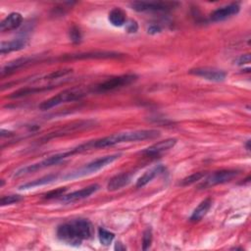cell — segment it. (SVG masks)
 Segmentation results:
<instances>
[{
    "label": "cell",
    "instance_id": "d6a6232c",
    "mask_svg": "<svg viewBox=\"0 0 251 251\" xmlns=\"http://www.w3.org/2000/svg\"><path fill=\"white\" fill-rule=\"evenodd\" d=\"M161 30H162L161 27H160L158 25H155V24L150 25L148 26V28H147V32H148L149 34H152V35L157 34V33H160Z\"/></svg>",
    "mask_w": 251,
    "mask_h": 251
},
{
    "label": "cell",
    "instance_id": "7c38bea8",
    "mask_svg": "<svg viewBox=\"0 0 251 251\" xmlns=\"http://www.w3.org/2000/svg\"><path fill=\"white\" fill-rule=\"evenodd\" d=\"M100 188L99 184L94 183V184H90L86 187H83L79 190H75L73 191L67 195H63L61 197V200L65 203H72V202H75V201H79L82 199H85L87 197H89L90 195H92L93 193H95L96 191H98Z\"/></svg>",
    "mask_w": 251,
    "mask_h": 251
},
{
    "label": "cell",
    "instance_id": "ffe728a7",
    "mask_svg": "<svg viewBox=\"0 0 251 251\" xmlns=\"http://www.w3.org/2000/svg\"><path fill=\"white\" fill-rule=\"evenodd\" d=\"M165 170L164 166L162 165H157L149 170H147L136 181V187L140 188L145 186L147 183H149L155 176H157L158 175H160L161 173H163V171Z\"/></svg>",
    "mask_w": 251,
    "mask_h": 251
},
{
    "label": "cell",
    "instance_id": "83f0119b",
    "mask_svg": "<svg viewBox=\"0 0 251 251\" xmlns=\"http://www.w3.org/2000/svg\"><path fill=\"white\" fill-rule=\"evenodd\" d=\"M69 37H70V39L73 43H79L81 41V38H82L80 29L75 25L72 26L70 31H69Z\"/></svg>",
    "mask_w": 251,
    "mask_h": 251
},
{
    "label": "cell",
    "instance_id": "e0dca14e",
    "mask_svg": "<svg viewBox=\"0 0 251 251\" xmlns=\"http://www.w3.org/2000/svg\"><path fill=\"white\" fill-rule=\"evenodd\" d=\"M23 23V16L18 12H13L9 14L1 23H0V30L2 32L10 31L18 28Z\"/></svg>",
    "mask_w": 251,
    "mask_h": 251
},
{
    "label": "cell",
    "instance_id": "e575fe53",
    "mask_svg": "<svg viewBox=\"0 0 251 251\" xmlns=\"http://www.w3.org/2000/svg\"><path fill=\"white\" fill-rule=\"evenodd\" d=\"M115 249H118V250H125L126 247L123 246L121 242H117V244H116V246H115Z\"/></svg>",
    "mask_w": 251,
    "mask_h": 251
},
{
    "label": "cell",
    "instance_id": "1f68e13d",
    "mask_svg": "<svg viewBox=\"0 0 251 251\" xmlns=\"http://www.w3.org/2000/svg\"><path fill=\"white\" fill-rule=\"evenodd\" d=\"M248 63H250V55L249 54L241 55L236 59V65H238V66H242V65H245Z\"/></svg>",
    "mask_w": 251,
    "mask_h": 251
},
{
    "label": "cell",
    "instance_id": "6da1fadb",
    "mask_svg": "<svg viewBox=\"0 0 251 251\" xmlns=\"http://www.w3.org/2000/svg\"><path fill=\"white\" fill-rule=\"evenodd\" d=\"M158 136H160V131L157 129H139V130H132V131H125V132L114 133L102 138L87 141L85 143H82L73 148L72 150L74 154H77V153H81L91 149L111 147L124 142L154 139Z\"/></svg>",
    "mask_w": 251,
    "mask_h": 251
},
{
    "label": "cell",
    "instance_id": "5b68a950",
    "mask_svg": "<svg viewBox=\"0 0 251 251\" xmlns=\"http://www.w3.org/2000/svg\"><path fill=\"white\" fill-rule=\"evenodd\" d=\"M73 155H75V154H74L73 150L71 149V150L66 151V152H62V153H58V154L49 156L46 159L41 160L40 162H37V163H34V164H31V165H28V166H25V167H23V168L19 169L18 171L15 172L14 176L19 177V176H25V175H27V174H30V173L37 172V171L42 170L44 168H48V167L57 165V164L61 163L62 161H64L65 159H67V158H69Z\"/></svg>",
    "mask_w": 251,
    "mask_h": 251
},
{
    "label": "cell",
    "instance_id": "9c48e42d",
    "mask_svg": "<svg viewBox=\"0 0 251 251\" xmlns=\"http://www.w3.org/2000/svg\"><path fill=\"white\" fill-rule=\"evenodd\" d=\"M121 56H122L121 53L114 52V51H92V52L64 55L61 58H59V60L70 61V60H85V59H113V58H119Z\"/></svg>",
    "mask_w": 251,
    "mask_h": 251
},
{
    "label": "cell",
    "instance_id": "f1b7e54d",
    "mask_svg": "<svg viewBox=\"0 0 251 251\" xmlns=\"http://www.w3.org/2000/svg\"><path fill=\"white\" fill-rule=\"evenodd\" d=\"M66 191H67L66 187H59L57 189H54V190H51V191L45 193L43 198H45V199H54V198H59V197L61 198L65 194Z\"/></svg>",
    "mask_w": 251,
    "mask_h": 251
},
{
    "label": "cell",
    "instance_id": "ac0fdd59",
    "mask_svg": "<svg viewBox=\"0 0 251 251\" xmlns=\"http://www.w3.org/2000/svg\"><path fill=\"white\" fill-rule=\"evenodd\" d=\"M131 180V175L129 173H121L114 176L107 183V190L116 191L126 186Z\"/></svg>",
    "mask_w": 251,
    "mask_h": 251
},
{
    "label": "cell",
    "instance_id": "44dd1931",
    "mask_svg": "<svg viewBox=\"0 0 251 251\" xmlns=\"http://www.w3.org/2000/svg\"><path fill=\"white\" fill-rule=\"evenodd\" d=\"M55 85H47V86H31V87H25L21 88L15 92H13L11 95H9V98H21L27 95H32L38 92H44L48 91L50 89H53Z\"/></svg>",
    "mask_w": 251,
    "mask_h": 251
},
{
    "label": "cell",
    "instance_id": "9a60e30c",
    "mask_svg": "<svg viewBox=\"0 0 251 251\" xmlns=\"http://www.w3.org/2000/svg\"><path fill=\"white\" fill-rule=\"evenodd\" d=\"M37 60H38V57L36 56H28V57H23V58H19L14 61H11L2 68L1 75L3 76L5 75H10L11 73H14L15 71L22 69L31 63H34Z\"/></svg>",
    "mask_w": 251,
    "mask_h": 251
},
{
    "label": "cell",
    "instance_id": "4fadbf2b",
    "mask_svg": "<svg viewBox=\"0 0 251 251\" xmlns=\"http://www.w3.org/2000/svg\"><path fill=\"white\" fill-rule=\"evenodd\" d=\"M240 10V6L238 3H231L229 5L221 7L214 12H212L210 19L213 22H223L232 16H235L238 14Z\"/></svg>",
    "mask_w": 251,
    "mask_h": 251
},
{
    "label": "cell",
    "instance_id": "3957f363",
    "mask_svg": "<svg viewBox=\"0 0 251 251\" xmlns=\"http://www.w3.org/2000/svg\"><path fill=\"white\" fill-rule=\"evenodd\" d=\"M121 155H122L121 153H115V154L97 158V159L85 164L83 167L79 168L78 170L66 175L65 176H63V178L64 179H74V178L81 177V176L96 173L99 170H101V169L107 167L108 165L112 164L113 162H115L117 159H119L121 157Z\"/></svg>",
    "mask_w": 251,
    "mask_h": 251
},
{
    "label": "cell",
    "instance_id": "4dcf8cb0",
    "mask_svg": "<svg viewBox=\"0 0 251 251\" xmlns=\"http://www.w3.org/2000/svg\"><path fill=\"white\" fill-rule=\"evenodd\" d=\"M126 30L128 33H135L138 29V25L134 20H129L126 23Z\"/></svg>",
    "mask_w": 251,
    "mask_h": 251
},
{
    "label": "cell",
    "instance_id": "7402d4cb",
    "mask_svg": "<svg viewBox=\"0 0 251 251\" xmlns=\"http://www.w3.org/2000/svg\"><path fill=\"white\" fill-rule=\"evenodd\" d=\"M58 177H59V176L58 175H54V174H51V175H48V176H42L40 178H37V179L28 181L26 183H24V184L20 185L19 189L20 190H25V189H30V188H33V187L45 185V184L53 182Z\"/></svg>",
    "mask_w": 251,
    "mask_h": 251
},
{
    "label": "cell",
    "instance_id": "7a4b0ae2",
    "mask_svg": "<svg viewBox=\"0 0 251 251\" xmlns=\"http://www.w3.org/2000/svg\"><path fill=\"white\" fill-rule=\"evenodd\" d=\"M56 233L62 242L72 246H79L83 240L92 237L93 226L86 219H75L60 225Z\"/></svg>",
    "mask_w": 251,
    "mask_h": 251
},
{
    "label": "cell",
    "instance_id": "d6986e66",
    "mask_svg": "<svg viewBox=\"0 0 251 251\" xmlns=\"http://www.w3.org/2000/svg\"><path fill=\"white\" fill-rule=\"evenodd\" d=\"M212 198L208 197L206 199H204L195 209L194 211L192 212L190 218H189V221L192 222V223H196V222H199L201 221L205 216L206 214L208 213V211L210 210V208L212 207Z\"/></svg>",
    "mask_w": 251,
    "mask_h": 251
},
{
    "label": "cell",
    "instance_id": "f546056e",
    "mask_svg": "<svg viewBox=\"0 0 251 251\" xmlns=\"http://www.w3.org/2000/svg\"><path fill=\"white\" fill-rule=\"evenodd\" d=\"M72 69H64V70H58V71H55L47 75H45V78L47 79H57L59 77H62L64 75H67L69 74L72 73Z\"/></svg>",
    "mask_w": 251,
    "mask_h": 251
},
{
    "label": "cell",
    "instance_id": "52a82bcc",
    "mask_svg": "<svg viewBox=\"0 0 251 251\" xmlns=\"http://www.w3.org/2000/svg\"><path fill=\"white\" fill-rule=\"evenodd\" d=\"M179 5L177 2H168V1H138L130 3L131 9L137 12H163L169 11L174 8H176Z\"/></svg>",
    "mask_w": 251,
    "mask_h": 251
},
{
    "label": "cell",
    "instance_id": "ba28073f",
    "mask_svg": "<svg viewBox=\"0 0 251 251\" xmlns=\"http://www.w3.org/2000/svg\"><path fill=\"white\" fill-rule=\"evenodd\" d=\"M238 175V171L236 170H222L209 175L200 184V189H205L211 186H215L218 184L226 183L233 179Z\"/></svg>",
    "mask_w": 251,
    "mask_h": 251
},
{
    "label": "cell",
    "instance_id": "5bb4252c",
    "mask_svg": "<svg viewBox=\"0 0 251 251\" xmlns=\"http://www.w3.org/2000/svg\"><path fill=\"white\" fill-rule=\"evenodd\" d=\"M176 141L177 140L176 138H168V139H165V140H162V141L152 144L151 146L142 150L141 153L146 156H156V155H159V154L173 148L176 145Z\"/></svg>",
    "mask_w": 251,
    "mask_h": 251
},
{
    "label": "cell",
    "instance_id": "4316f807",
    "mask_svg": "<svg viewBox=\"0 0 251 251\" xmlns=\"http://www.w3.org/2000/svg\"><path fill=\"white\" fill-rule=\"evenodd\" d=\"M152 239H153L152 229L148 227L143 231V235H142V249L143 250L149 249V247L151 246V243H152Z\"/></svg>",
    "mask_w": 251,
    "mask_h": 251
},
{
    "label": "cell",
    "instance_id": "8fae6325",
    "mask_svg": "<svg viewBox=\"0 0 251 251\" xmlns=\"http://www.w3.org/2000/svg\"><path fill=\"white\" fill-rule=\"evenodd\" d=\"M94 125H95V121H90V120L72 123L71 125L66 126L61 129H58L54 132L49 133L48 135H46L43 138V140H49L51 138L62 136V135H65V134H69V133H72L74 131H77V130H80V129H85V128H88V127H92V126H94Z\"/></svg>",
    "mask_w": 251,
    "mask_h": 251
},
{
    "label": "cell",
    "instance_id": "836d02e7",
    "mask_svg": "<svg viewBox=\"0 0 251 251\" xmlns=\"http://www.w3.org/2000/svg\"><path fill=\"white\" fill-rule=\"evenodd\" d=\"M1 136L2 137H5V136H13L14 133L10 130H5V129H1Z\"/></svg>",
    "mask_w": 251,
    "mask_h": 251
},
{
    "label": "cell",
    "instance_id": "cb8c5ba5",
    "mask_svg": "<svg viewBox=\"0 0 251 251\" xmlns=\"http://www.w3.org/2000/svg\"><path fill=\"white\" fill-rule=\"evenodd\" d=\"M98 238L102 245L108 246L113 242V240L115 238V233L110 230L105 229L104 227H99L98 228Z\"/></svg>",
    "mask_w": 251,
    "mask_h": 251
},
{
    "label": "cell",
    "instance_id": "d4e9b609",
    "mask_svg": "<svg viewBox=\"0 0 251 251\" xmlns=\"http://www.w3.org/2000/svg\"><path fill=\"white\" fill-rule=\"evenodd\" d=\"M206 176L205 173H194L186 177H184L182 180H180L179 185L181 186H187L190 184H193L195 182H197L198 180H201L204 176Z\"/></svg>",
    "mask_w": 251,
    "mask_h": 251
},
{
    "label": "cell",
    "instance_id": "8992f818",
    "mask_svg": "<svg viewBox=\"0 0 251 251\" xmlns=\"http://www.w3.org/2000/svg\"><path fill=\"white\" fill-rule=\"evenodd\" d=\"M137 79V75L134 74H126V75H121L118 76H114L111 78H108L100 83H98L95 87H94V91L95 92H108V91H112L124 86H126L130 83H132L133 81H135Z\"/></svg>",
    "mask_w": 251,
    "mask_h": 251
},
{
    "label": "cell",
    "instance_id": "277c9868",
    "mask_svg": "<svg viewBox=\"0 0 251 251\" xmlns=\"http://www.w3.org/2000/svg\"><path fill=\"white\" fill-rule=\"evenodd\" d=\"M86 93H87V91L83 88H80V87L69 88V89H66V90L56 94L55 96L43 101L38 106V108L42 111H46V110H49L51 108L57 107V106L65 103V102L79 100L80 98L85 96Z\"/></svg>",
    "mask_w": 251,
    "mask_h": 251
},
{
    "label": "cell",
    "instance_id": "603a6c76",
    "mask_svg": "<svg viewBox=\"0 0 251 251\" xmlns=\"http://www.w3.org/2000/svg\"><path fill=\"white\" fill-rule=\"evenodd\" d=\"M108 20L110 24L114 26H123L126 23V12L121 8H114L110 11L108 15Z\"/></svg>",
    "mask_w": 251,
    "mask_h": 251
},
{
    "label": "cell",
    "instance_id": "2e32d148",
    "mask_svg": "<svg viewBox=\"0 0 251 251\" xmlns=\"http://www.w3.org/2000/svg\"><path fill=\"white\" fill-rule=\"evenodd\" d=\"M28 45V39L26 37L15 38L10 41H2L0 45V53L5 55L14 51H20L25 49Z\"/></svg>",
    "mask_w": 251,
    "mask_h": 251
},
{
    "label": "cell",
    "instance_id": "30bf717a",
    "mask_svg": "<svg viewBox=\"0 0 251 251\" xmlns=\"http://www.w3.org/2000/svg\"><path fill=\"white\" fill-rule=\"evenodd\" d=\"M190 75L202 77L204 79L210 80V81H216V82H220L226 79V73L219 70V69H215V68H196V69H192L189 71Z\"/></svg>",
    "mask_w": 251,
    "mask_h": 251
},
{
    "label": "cell",
    "instance_id": "484cf974",
    "mask_svg": "<svg viewBox=\"0 0 251 251\" xmlns=\"http://www.w3.org/2000/svg\"><path fill=\"white\" fill-rule=\"evenodd\" d=\"M22 200H23V196L18 194H11V195H6L1 197L0 204L1 206H7V205H12L14 203H18Z\"/></svg>",
    "mask_w": 251,
    "mask_h": 251
}]
</instances>
